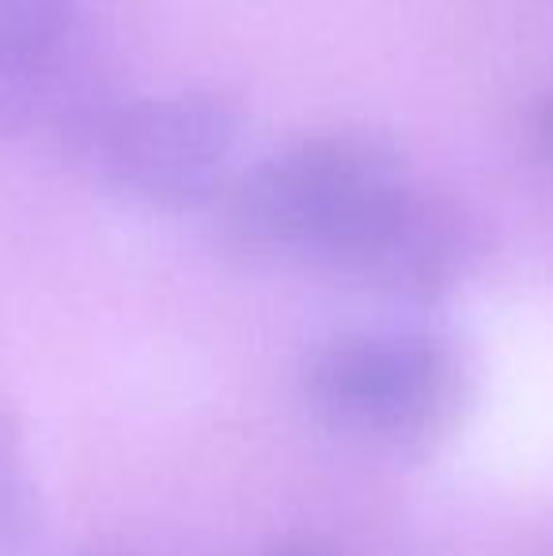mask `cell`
Here are the masks:
<instances>
[{"mask_svg": "<svg viewBox=\"0 0 553 556\" xmlns=\"http://www.w3.org/2000/svg\"><path fill=\"white\" fill-rule=\"evenodd\" d=\"M231 224L262 254L417 300L458 285L478 254L470 220L417 182L406 155L353 132L266 155L236 186Z\"/></svg>", "mask_w": 553, "mask_h": 556, "instance_id": "cell-1", "label": "cell"}, {"mask_svg": "<svg viewBox=\"0 0 553 556\" xmlns=\"http://www.w3.org/2000/svg\"><path fill=\"white\" fill-rule=\"evenodd\" d=\"M300 382L307 409L330 432L384 451H417L458 420L470 371L440 333L353 330L318 344Z\"/></svg>", "mask_w": 553, "mask_h": 556, "instance_id": "cell-2", "label": "cell"}, {"mask_svg": "<svg viewBox=\"0 0 553 556\" xmlns=\"http://www.w3.org/2000/svg\"><path fill=\"white\" fill-rule=\"evenodd\" d=\"M239 140V111L216 91H167L103 106L84 129L91 163L118 193L186 208L221 186Z\"/></svg>", "mask_w": 553, "mask_h": 556, "instance_id": "cell-3", "label": "cell"}, {"mask_svg": "<svg viewBox=\"0 0 553 556\" xmlns=\"http://www.w3.org/2000/svg\"><path fill=\"white\" fill-rule=\"evenodd\" d=\"M99 111L88 96L84 0H12L0 20V117L84 132Z\"/></svg>", "mask_w": 553, "mask_h": 556, "instance_id": "cell-4", "label": "cell"}, {"mask_svg": "<svg viewBox=\"0 0 553 556\" xmlns=\"http://www.w3.org/2000/svg\"><path fill=\"white\" fill-rule=\"evenodd\" d=\"M42 527V496L30 473L27 440L12 413L0 409V556H23Z\"/></svg>", "mask_w": 553, "mask_h": 556, "instance_id": "cell-5", "label": "cell"}, {"mask_svg": "<svg viewBox=\"0 0 553 556\" xmlns=\"http://www.w3.org/2000/svg\"><path fill=\"white\" fill-rule=\"evenodd\" d=\"M269 556H341L334 545L318 542V538H292V542H280Z\"/></svg>", "mask_w": 553, "mask_h": 556, "instance_id": "cell-6", "label": "cell"}]
</instances>
